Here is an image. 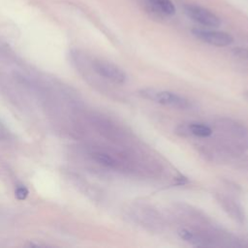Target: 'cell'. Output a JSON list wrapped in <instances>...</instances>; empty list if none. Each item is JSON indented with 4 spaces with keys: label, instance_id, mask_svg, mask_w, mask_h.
Listing matches in <instances>:
<instances>
[{
    "label": "cell",
    "instance_id": "obj_10",
    "mask_svg": "<svg viewBox=\"0 0 248 248\" xmlns=\"http://www.w3.org/2000/svg\"><path fill=\"white\" fill-rule=\"evenodd\" d=\"M182 131L183 134L187 133L198 138H208L213 133L210 126L200 122H191L187 126H183Z\"/></svg>",
    "mask_w": 248,
    "mask_h": 248
},
{
    "label": "cell",
    "instance_id": "obj_12",
    "mask_svg": "<svg viewBox=\"0 0 248 248\" xmlns=\"http://www.w3.org/2000/svg\"><path fill=\"white\" fill-rule=\"evenodd\" d=\"M246 96H247V98H248V92H247V93H246Z\"/></svg>",
    "mask_w": 248,
    "mask_h": 248
},
{
    "label": "cell",
    "instance_id": "obj_6",
    "mask_svg": "<svg viewBox=\"0 0 248 248\" xmlns=\"http://www.w3.org/2000/svg\"><path fill=\"white\" fill-rule=\"evenodd\" d=\"M215 199L223 210L235 222L242 224L245 221V213L239 202L231 195L217 193Z\"/></svg>",
    "mask_w": 248,
    "mask_h": 248
},
{
    "label": "cell",
    "instance_id": "obj_9",
    "mask_svg": "<svg viewBox=\"0 0 248 248\" xmlns=\"http://www.w3.org/2000/svg\"><path fill=\"white\" fill-rule=\"evenodd\" d=\"M150 10L163 16H170L174 15L175 8L171 0H145Z\"/></svg>",
    "mask_w": 248,
    "mask_h": 248
},
{
    "label": "cell",
    "instance_id": "obj_3",
    "mask_svg": "<svg viewBox=\"0 0 248 248\" xmlns=\"http://www.w3.org/2000/svg\"><path fill=\"white\" fill-rule=\"evenodd\" d=\"M185 14L194 21L207 27H218L221 24L220 18L211 11L195 4L184 6Z\"/></svg>",
    "mask_w": 248,
    "mask_h": 248
},
{
    "label": "cell",
    "instance_id": "obj_5",
    "mask_svg": "<svg viewBox=\"0 0 248 248\" xmlns=\"http://www.w3.org/2000/svg\"><path fill=\"white\" fill-rule=\"evenodd\" d=\"M192 33L200 41L215 46H227L233 41L232 35L223 31L195 28L192 30Z\"/></svg>",
    "mask_w": 248,
    "mask_h": 248
},
{
    "label": "cell",
    "instance_id": "obj_1",
    "mask_svg": "<svg viewBox=\"0 0 248 248\" xmlns=\"http://www.w3.org/2000/svg\"><path fill=\"white\" fill-rule=\"evenodd\" d=\"M142 96L172 108L188 109L191 108V102L187 98L171 91L144 89L142 90Z\"/></svg>",
    "mask_w": 248,
    "mask_h": 248
},
{
    "label": "cell",
    "instance_id": "obj_2",
    "mask_svg": "<svg viewBox=\"0 0 248 248\" xmlns=\"http://www.w3.org/2000/svg\"><path fill=\"white\" fill-rule=\"evenodd\" d=\"M214 127L227 139L238 140H248L247 128L243 124L239 123L234 119L228 117H220L215 120Z\"/></svg>",
    "mask_w": 248,
    "mask_h": 248
},
{
    "label": "cell",
    "instance_id": "obj_7",
    "mask_svg": "<svg viewBox=\"0 0 248 248\" xmlns=\"http://www.w3.org/2000/svg\"><path fill=\"white\" fill-rule=\"evenodd\" d=\"M95 124L100 130V132L108 139L114 140L116 142H125L128 138V134L120 126L114 122L106 118H97Z\"/></svg>",
    "mask_w": 248,
    "mask_h": 248
},
{
    "label": "cell",
    "instance_id": "obj_11",
    "mask_svg": "<svg viewBox=\"0 0 248 248\" xmlns=\"http://www.w3.org/2000/svg\"><path fill=\"white\" fill-rule=\"evenodd\" d=\"M29 192H28V189L23 186V185H20V186H17L16 188V191H15V197L18 200V201H24L27 196H28Z\"/></svg>",
    "mask_w": 248,
    "mask_h": 248
},
{
    "label": "cell",
    "instance_id": "obj_8",
    "mask_svg": "<svg viewBox=\"0 0 248 248\" xmlns=\"http://www.w3.org/2000/svg\"><path fill=\"white\" fill-rule=\"evenodd\" d=\"M135 210V218L141 224L148 227H155L161 225V218L158 213H156L152 208L137 207Z\"/></svg>",
    "mask_w": 248,
    "mask_h": 248
},
{
    "label": "cell",
    "instance_id": "obj_4",
    "mask_svg": "<svg viewBox=\"0 0 248 248\" xmlns=\"http://www.w3.org/2000/svg\"><path fill=\"white\" fill-rule=\"evenodd\" d=\"M92 67L96 74L113 83L122 84L126 81L127 77L124 71L113 63L104 60H95L92 63Z\"/></svg>",
    "mask_w": 248,
    "mask_h": 248
}]
</instances>
